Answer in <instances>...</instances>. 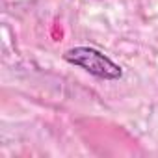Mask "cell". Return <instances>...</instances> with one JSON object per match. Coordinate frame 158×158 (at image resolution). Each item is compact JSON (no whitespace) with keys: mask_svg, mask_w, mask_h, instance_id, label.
Segmentation results:
<instances>
[{"mask_svg":"<svg viewBox=\"0 0 158 158\" xmlns=\"http://www.w3.org/2000/svg\"><path fill=\"white\" fill-rule=\"evenodd\" d=\"M63 60L102 80H117L123 76V69L117 63L91 47H74L63 54Z\"/></svg>","mask_w":158,"mask_h":158,"instance_id":"6da1fadb","label":"cell"}]
</instances>
